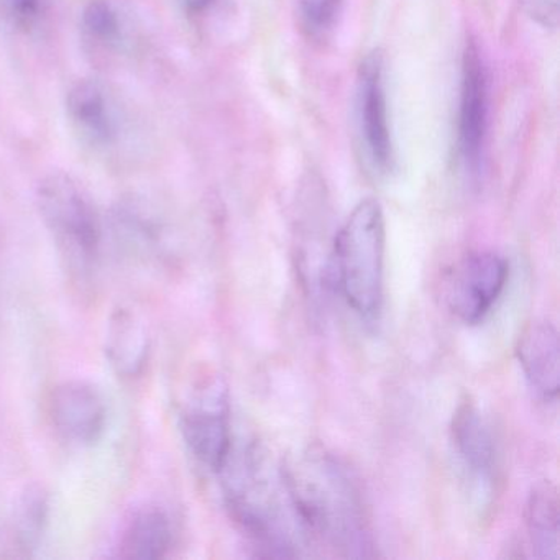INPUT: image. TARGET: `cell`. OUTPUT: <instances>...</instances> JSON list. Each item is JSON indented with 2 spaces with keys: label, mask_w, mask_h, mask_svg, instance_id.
Segmentation results:
<instances>
[{
  "label": "cell",
  "mask_w": 560,
  "mask_h": 560,
  "mask_svg": "<svg viewBox=\"0 0 560 560\" xmlns=\"http://www.w3.org/2000/svg\"><path fill=\"white\" fill-rule=\"evenodd\" d=\"M560 0H524V9L530 21L542 28L556 31L560 18Z\"/></svg>",
  "instance_id": "obj_21"
},
{
  "label": "cell",
  "mask_w": 560,
  "mask_h": 560,
  "mask_svg": "<svg viewBox=\"0 0 560 560\" xmlns=\"http://www.w3.org/2000/svg\"><path fill=\"white\" fill-rule=\"evenodd\" d=\"M81 19L84 34L93 44L113 48L122 40V19L110 0H90Z\"/></svg>",
  "instance_id": "obj_18"
},
{
  "label": "cell",
  "mask_w": 560,
  "mask_h": 560,
  "mask_svg": "<svg viewBox=\"0 0 560 560\" xmlns=\"http://www.w3.org/2000/svg\"><path fill=\"white\" fill-rule=\"evenodd\" d=\"M357 122L370 168L375 175H389L395 166V145L389 126L385 67L380 54L369 55L359 68Z\"/></svg>",
  "instance_id": "obj_9"
},
{
  "label": "cell",
  "mask_w": 560,
  "mask_h": 560,
  "mask_svg": "<svg viewBox=\"0 0 560 560\" xmlns=\"http://www.w3.org/2000/svg\"><path fill=\"white\" fill-rule=\"evenodd\" d=\"M516 357L524 378L537 398L556 401L560 386V346L556 326L546 319L527 324L517 339Z\"/></svg>",
  "instance_id": "obj_12"
},
{
  "label": "cell",
  "mask_w": 560,
  "mask_h": 560,
  "mask_svg": "<svg viewBox=\"0 0 560 560\" xmlns=\"http://www.w3.org/2000/svg\"><path fill=\"white\" fill-rule=\"evenodd\" d=\"M113 232L119 247L139 258L160 254L165 238L163 224L153 206L139 198L120 201L113 211Z\"/></svg>",
  "instance_id": "obj_14"
},
{
  "label": "cell",
  "mask_w": 560,
  "mask_h": 560,
  "mask_svg": "<svg viewBox=\"0 0 560 560\" xmlns=\"http://www.w3.org/2000/svg\"><path fill=\"white\" fill-rule=\"evenodd\" d=\"M170 517L159 508L140 511L130 521L120 540V556L126 559H160L172 546Z\"/></svg>",
  "instance_id": "obj_16"
},
{
  "label": "cell",
  "mask_w": 560,
  "mask_h": 560,
  "mask_svg": "<svg viewBox=\"0 0 560 560\" xmlns=\"http://www.w3.org/2000/svg\"><path fill=\"white\" fill-rule=\"evenodd\" d=\"M67 114L81 145L94 153H109L122 143L127 114L107 84L80 80L68 91Z\"/></svg>",
  "instance_id": "obj_8"
},
{
  "label": "cell",
  "mask_w": 560,
  "mask_h": 560,
  "mask_svg": "<svg viewBox=\"0 0 560 560\" xmlns=\"http://www.w3.org/2000/svg\"><path fill=\"white\" fill-rule=\"evenodd\" d=\"M488 127V77L483 58L474 42L462 55L458 152L471 175L480 172Z\"/></svg>",
  "instance_id": "obj_10"
},
{
  "label": "cell",
  "mask_w": 560,
  "mask_h": 560,
  "mask_svg": "<svg viewBox=\"0 0 560 560\" xmlns=\"http://www.w3.org/2000/svg\"><path fill=\"white\" fill-rule=\"evenodd\" d=\"M51 419L58 434L78 445L100 441L107 421L103 393L91 383L67 382L58 386L51 398Z\"/></svg>",
  "instance_id": "obj_11"
},
{
  "label": "cell",
  "mask_w": 560,
  "mask_h": 560,
  "mask_svg": "<svg viewBox=\"0 0 560 560\" xmlns=\"http://www.w3.org/2000/svg\"><path fill=\"white\" fill-rule=\"evenodd\" d=\"M385 238V215L373 198L355 206L334 238V283L366 323H375L382 313Z\"/></svg>",
  "instance_id": "obj_3"
},
{
  "label": "cell",
  "mask_w": 560,
  "mask_h": 560,
  "mask_svg": "<svg viewBox=\"0 0 560 560\" xmlns=\"http://www.w3.org/2000/svg\"><path fill=\"white\" fill-rule=\"evenodd\" d=\"M304 534L342 557H373L369 510L355 475L324 448H307L281 467Z\"/></svg>",
  "instance_id": "obj_1"
},
{
  "label": "cell",
  "mask_w": 560,
  "mask_h": 560,
  "mask_svg": "<svg viewBox=\"0 0 560 560\" xmlns=\"http://www.w3.org/2000/svg\"><path fill=\"white\" fill-rule=\"evenodd\" d=\"M526 526L537 559H559V497L549 481L536 485L527 498Z\"/></svg>",
  "instance_id": "obj_15"
},
{
  "label": "cell",
  "mask_w": 560,
  "mask_h": 560,
  "mask_svg": "<svg viewBox=\"0 0 560 560\" xmlns=\"http://www.w3.org/2000/svg\"><path fill=\"white\" fill-rule=\"evenodd\" d=\"M150 353V334L145 320L130 307L110 314L106 329V357L117 375L139 376Z\"/></svg>",
  "instance_id": "obj_13"
},
{
  "label": "cell",
  "mask_w": 560,
  "mask_h": 560,
  "mask_svg": "<svg viewBox=\"0 0 560 560\" xmlns=\"http://www.w3.org/2000/svg\"><path fill=\"white\" fill-rule=\"evenodd\" d=\"M182 4L189 14H202L215 4V0H182Z\"/></svg>",
  "instance_id": "obj_22"
},
{
  "label": "cell",
  "mask_w": 560,
  "mask_h": 560,
  "mask_svg": "<svg viewBox=\"0 0 560 560\" xmlns=\"http://www.w3.org/2000/svg\"><path fill=\"white\" fill-rule=\"evenodd\" d=\"M342 5L343 0H298L301 22L313 37H323L332 31Z\"/></svg>",
  "instance_id": "obj_19"
},
{
  "label": "cell",
  "mask_w": 560,
  "mask_h": 560,
  "mask_svg": "<svg viewBox=\"0 0 560 560\" xmlns=\"http://www.w3.org/2000/svg\"><path fill=\"white\" fill-rule=\"evenodd\" d=\"M508 277L510 265L497 252L468 254L448 275V310L468 326L480 324L503 294Z\"/></svg>",
  "instance_id": "obj_7"
},
{
  "label": "cell",
  "mask_w": 560,
  "mask_h": 560,
  "mask_svg": "<svg viewBox=\"0 0 560 560\" xmlns=\"http://www.w3.org/2000/svg\"><path fill=\"white\" fill-rule=\"evenodd\" d=\"M48 521V498L42 488H28L15 511V540L24 550L38 546Z\"/></svg>",
  "instance_id": "obj_17"
},
{
  "label": "cell",
  "mask_w": 560,
  "mask_h": 560,
  "mask_svg": "<svg viewBox=\"0 0 560 560\" xmlns=\"http://www.w3.org/2000/svg\"><path fill=\"white\" fill-rule=\"evenodd\" d=\"M182 432L191 454L211 470L221 471L234 447L229 392L221 378L199 386L183 411Z\"/></svg>",
  "instance_id": "obj_6"
},
{
  "label": "cell",
  "mask_w": 560,
  "mask_h": 560,
  "mask_svg": "<svg viewBox=\"0 0 560 560\" xmlns=\"http://www.w3.org/2000/svg\"><path fill=\"white\" fill-rule=\"evenodd\" d=\"M47 0H0L2 14L12 27L28 32L40 22Z\"/></svg>",
  "instance_id": "obj_20"
},
{
  "label": "cell",
  "mask_w": 560,
  "mask_h": 560,
  "mask_svg": "<svg viewBox=\"0 0 560 560\" xmlns=\"http://www.w3.org/2000/svg\"><path fill=\"white\" fill-rule=\"evenodd\" d=\"M451 441L478 504L487 510L500 481V447L487 416L470 399L462 401L452 416Z\"/></svg>",
  "instance_id": "obj_5"
},
{
  "label": "cell",
  "mask_w": 560,
  "mask_h": 560,
  "mask_svg": "<svg viewBox=\"0 0 560 560\" xmlns=\"http://www.w3.org/2000/svg\"><path fill=\"white\" fill-rule=\"evenodd\" d=\"M37 206L70 267L88 270L100 255L103 222L86 189L68 173L54 172L38 185Z\"/></svg>",
  "instance_id": "obj_4"
},
{
  "label": "cell",
  "mask_w": 560,
  "mask_h": 560,
  "mask_svg": "<svg viewBox=\"0 0 560 560\" xmlns=\"http://www.w3.org/2000/svg\"><path fill=\"white\" fill-rule=\"evenodd\" d=\"M221 474L231 516L258 556H300L306 534L294 513L281 468L273 474L257 448L235 454L232 447Z\"/></svg>",
  "instance_id": "obj_2"
}]
</instances>
